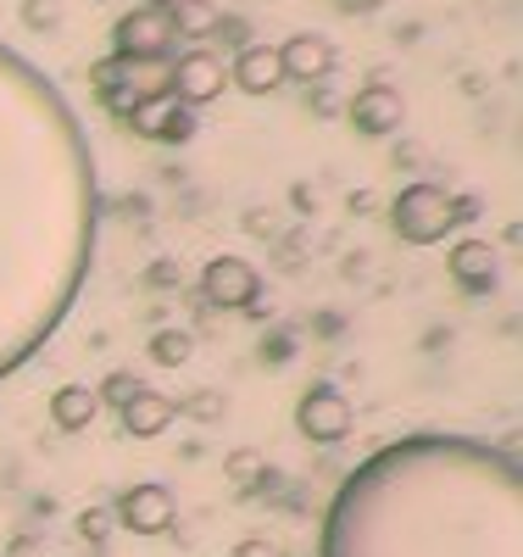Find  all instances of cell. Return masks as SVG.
<instances>
[{"label":"cell","mask_w":523,"mask_h":557,"mask_svg":"<svg viewBox=\"0 0 523 557\" xmlns=\"http://www.w3.org/2000/svg\"><path fill=\"white\" fill-rule=\"evenodd\" d=\"M112 530H117L112 507H84V513H78V541H84V546H107Z\"/></svg>","instance_id":"cell-21"},{"label":"cell","mask_w":523,"mask_h":557,"mask_svg":"<svg viewBox=\"0 0 523 557\" xmlns=\"http://www.w3.org/2000/svg\"><path fill=\"white\" fill-rule=\"evenodd\" d=\"M278 67H284V84L312 89V84H328V78H335L340 57H335V45H328L323 34H290V39L278 45Z\"/></svg>","instance_id":"cell-9"},{"label":"cell","mask_w":523,"mask_h":557,"mask_svg":"<svg viewBox=\"0 0 523 557\" xmlns=\"http://www.w3.org/2000/svg\"><path fill=\"white\" fill-rule=\"evenodd\" d=\"M346 117H351L357 134L385 139V134H396V128L407 123V101H401L396 84H362L357 96L346 101Z\"/></svg>","instance_id":"cell-10"},{"label":"cell","mask_w":523,"mask_h":557,"mask_svg":"<svg viewBox=\"0 0 523 557\" xmlns=\"http://www.w3.org/2000/svg\"><path fill=\"white\" fill-rule=\"evenodd\" d=\"M296 430H301L312 446H340V441L357 430V412H351V401H346L335 385H312V391L296 401Z\"/></svg>","instance_id":"cell-5"},{"label":"cell","mask_w":523,"mask_h":557,"mask_svg":"<svg viewBox=\"0 0 523 557\" xmlns=\"http://www.w3.org/2000/svg\"><path fill=\"white\" fill-rule=\"evenodd\" d=\"M117 418H123V435H134V441H157L162 430H173L178 407H173V396H162V391H139Z\"/></svg>","instance_id":"cell-13"},{"label":"cell","mask_w":523,"mask_h":557,"mask_svg":"<svg viewBox=\"0 0 523 557\" xmlns=\"http://www.w3.org/2000/svg\"><path fill=\"white\" fill-rule=\"evenodd\" d=\"M201 296H207L217 312H246V307H257V296H262V273H257V262H246V257H212V262L201 268Z\"/></svg>","instance_id":"cell-6"},{"label":"cell","mask_w":523,"mask_h":557,"mask_svg":"<svg viewBox=\"0 0 523 557\" xmlns=\"http://www.w3.org/2000/svg\"><path fill=\"white\" fill-rule=\"evenodd\" d=\"M139 391H146V380H139V374H128V368H112V374L101 380V391H95V401H101V407H112V412H123Z\"/></svg>","instance_id":"cell-20"},{"label":"cell","mask_w":523,"mask_h":557,"mask_svg":"<svg viewBox=\"0 0 523 557\" xmlns=\"http://www.w3.org/2000/svg\"><path fill=\"white\" fill-rule=\"evenodd\" d=\"M157 7L167 12L178 39H207V34L223 28V12L212 7V0H157Z\"/></svg>","instance_id":"cell-15"},{"label":"cell","mask_w":523,"mask_h":557,"mask_svg":"<svg viewBox=\"0 0 523 557\" xmlns=\"http://www.w3.org/2000/svg\"><path fill=\"white\" fill-rule=\"evenodd\" d=\"M146 351H151V362H157V368H184V362H189V351H196V335H189V330H157Z\"/></svg>","instance_id":"cell-19"},{"label":"cell","mask_w":523,"mask_h":557,"mask_svg":"<svg viewBox=\"0 0 523 557\" xmlns=\"http://www.w3.org/2000/svg\"><path fill=\"white\" fill-rule=\"evenodd\" d=\"M173 112H178V101L173 96H146V101H134L128 107V128L139 134V139H162L167 134V123H173Z\"/></svg>","instance_id":"cell-18"},{"label":"cell","mask_w":523,"mask_h":557,"mask_svg":"<svg viewBox=\"0 0 523 557\" xmlns=\"http://www.w3.org/2000/svg\"><path fill=\"white\" fill-rule=\"evenodd\" d=\"M223 89H228V62L217 51H207V45H196V51H184L173 62V101L178 107L201 112V107L223 101Z\"/></svg>","instance_id":"cell-4"},{"label":"cell","mask_w":523,"mask_h":557,"mask_svg":"<svg viewBox=\"0 0 523 557\" xmlns=\"http://www.w3.org/2000/svg\"><path fill=\"white\" fill-rule=\"evenodd\" d=\"M173 39H178V34H173L167 12L157 7V0H146V7H134V12L117 17V28H112V57H167Z\"/></svg>","instance_id":"cell-7"},{"label":"cell","mask_w":523,"mask_h":557,"mask_svg":"<svg viewBox=\"0 0 523 557\" xmlns=\"http://www.w3.org/2000/svg\"><path fill=\"white\" fill-rule=\"evenodd\" d=\"M89 89H95V101H101L112 117H128V107L139 101L128 78H123V57H107V62H95L89 67Z\"/></svg>","instance_id":"cell-16"},{"label":"cell","mask_w":523,"mask_h":557,"mask_svg":"<svg viewBox=\"0 0 523 557\" xmlns=\"http://www.w3.org/2000/svg\"><path fill=\"white\" fill-rule=\"evenodd\" d=\"M317 557H523V469L480 435H401L323 513Z\"/></svg>","instance_id":"cell-2"},{"label":"cell","mask_w":523,"mask_h":557,"mask_svg":"<svg viewBox=\"0 0 523 557\" xmlns=\"http://www.w3.org/2000/svg\"><path fill=\"white\" fill-rule=\"evenodd\" d=\"M95 418H101V401H95L89 385H62V391L51 396V424H57L62 435H84Z\"/></svg>","instance_id":"cell-14"},{"label":"cell","mask_w":523,"mask_h":557,"mask_svg":"<svg viewBox=\"0 0 523 557\" xmlns=\"http://www.w3.org/2000/svg\"><path fill=\"white\" fill-rule=\"evenodd\" d=\"M335 7H340V12H351V17H368V12L385 7V0H335Z\"/></svg>","instance_id":"cell-25"},{"label":"cell","mask_w":523,"mask_h":557,"mask_svg":"<svg viewBox=\"0 0 523 557\" xmlns=\"http://www.w3.org/2000/svg\"><path fill=\"white\" fill-rule=\"evenodd\" d=\"M228 84L234 89H246V96H273V89L284 84V67H278V45H257L246 39L240 51L228 57Z\"/></svg>","instance_id":"cell-11"},{"label":"cell","mask_w":523,"mask_h":557,"mask_svg":"<svg viewBox=\"0 0 523 557\" xmlns=\"http://www.w3.org/2000/svg\"><path fill=\"white\" fill-rule=\"evenodd\" d=\"M446 273L457 278L462 290H496V278H501V257H496V246L490 240H457L451 251H446Z\"/></svg>","instance_id":"cell-12"},{"label":"cell","mask_w":523,"mask_h":557,"mask_svg":"<svg viewBox=\"0 0 523 557\" xmlns=\"http://www.w3.org/2000/svg\"><path fill=\"white\" fill-rule=\"evenodd\" d=\"M473 212H480V201L446 190V184L418 178V184H407V190L396 196L390 223H396V235L407 246H440L446 235H457V223H468Z\"/></svg>","instance_id":"cell-3"},{"label":"cell","mask_w":523,"mask_h":557,"mask_svg":"<svg viewBox=\"0 0 523 557\" xmlns=\"http://www.w3.org/2000/svg\"><path fill=\"white\" fill-rule=\"evenodd\" d=\"M234 557H284L273 541H262V535H251V541H240V546H234Z\"/></svg>","instance_id":"cell-24"},{"label":"cell","mask_w":523,"mask_h":557,"mask_svg":"<svg viewBox=\"0 0 523 557\" xmlns=\"http://www.w3.org/2000/svg\"><path fill=\"white\" fill-rule=\"evenodd\" d=\"M112 519H117L128 535H162V530H173V519H178V502H173L167 485L139 480V485H128V491L117 496Z\"/></svg>","instance_id":"cell-8"},{"label":"cell","mask_w":523,"mask_h":557,"mask_svg":"<svg viewBox=\"0 0 523 557\" xmlns=\"http://www.w3.org/2000/svg\"><path fill=\"white\" fill-rule=\"evenodd\" d=\"M257 474H262V457H257V451H234V457H228V480L251 485Z\"/></svg>","instance_id":"cell-22"},{"label":"cell","mask_w":523,"mask_h":557,"mask_svg":"<svg viewBox=\"0 0 523 557\" xmlns=\"http://www.w3.org/2000/svg\"><path fill=\"white\" fill-rule=\"evenodd\" d=\"M101 178L67 96L0 39V380L51 341L84 296Z\"/></svg>","instance_id":"cell-1"},{"label":"cell","mask_w":523,"mask_h":557,"mask_svg":"<svg viewBox=\"0 0 523 557\" xmlns=\"http://www.w3.org/2000/svg\"><path fill=\"white\" fill-rule=\"evenodd\" d=\"M123 78L139 101L146 96H173V57H123Z\"/></svg>","instance_id":"cell-17"},{"label":"cell","mask_w":523,"mask_h":557,"mask_svg":"<svg viewBox=\"0 0 523 557\" xmlns=\"http://www.w3.org/2000/svg\"><path fill=\"white\" fill-rule=\"evenodd\" d=\"M189 134H196V112H189V107H178L162 139H167V146H184V139H189Z\"/></svg>","instance_id":"cell-23"}]
</instances>
